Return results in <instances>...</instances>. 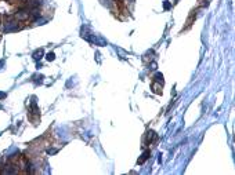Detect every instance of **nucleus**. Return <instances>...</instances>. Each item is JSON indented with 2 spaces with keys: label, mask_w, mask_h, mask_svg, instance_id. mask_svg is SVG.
Masks as SVG:
<instances>
[{
  "label": "nucleus",
  "mask_w": 235,
  "mask_h": 175,
  "mask_svg": "<svg viewBox=\"0 0 235 175\" xmlns=\"http://www.w3.org/2000/svg\"><path fill=\"white\" fill-rule=\"evenodd\" d=\"M19 26L17 25V22L12 21V17H7L6 18V24H4V32H14V30H18Z\"/></svg>",
  "instance_id": "1"
},
{
  "label": "nucleus",
  "mask_w": 235,
  "mask_h": 175,
  "mask_svg": "<svg viewBox=\"0 0 235 175\" xmlns=\"http://www.w3.org/2000/svg\"><path fill=\"white\" fill-rule=\"evenodd\" d=\"M14 18L17 21H26L28 18H29V11L28 10H19L14 14Z\"/></svg>",
  "instance_id": "2"
},
{
  "label": "nucleus",
  "mask_w": 235,
  "mask_h": 175,
  "mask_svg": "<svg viewBox=\"0 0 235 175\" xmlns=\"http://www.w3.org/2000/svg\"><path fill=\"white\" fill-rule=\"evenodd\" d=\"M26 3L30 9H39V6H42V0H28Z\"/></svg>",
  "instance_id": "3"
},
{
  "label": "nucleus",
  "mask_w": 235,
  "mask_h": 175,
  "mask_svg": "<svg viewBox=\"0 0 235 175\" xmlns=\"http://www.w3.org/2000/svg\"><path fill=\"white\" fill-rule=\"evenodd\" d=\"M2 172H3V174H15V172H17V167H14V166H7V168H4Z\"/></svg>",
  "instance_id": "4"
},
{
  "label": "nucleus",
  "mask_w": 235,
  "mask_h": 175,
  "mask_svg": "<svg viewBox=\"0 0 235 175\" xmlns=\"http://www.w3.org/2000/svg\"><path fill=\"white\" fill-rule=\"evenodd\" d=\"M29 17H32V19H37V18H40L39 9H32V11L29 12Z\"/></svg>",
  "instance_id": "5"
},
{
  "label": "nucleus",
  "mask_w": 235,
  "mask_h": 175,
  "mask_svg": "<svg viewBox=\"0 0 235 175\" xmlns=\"http://www.w3.org/2000/svg\"><path fill=\"white\" fill-rule=\"evenodd\" d=\"M149 156H151L149 150H145L144 153H142V156H141V157L139 159V164H144V163H145V160H147V159L149 157Z\"/></svg>",
  "instance_id": "6"
},
{
  "label": "nucleus",
  "mask_w": 235,
  "mask_h": 175,
  "mask_svg": "<svg viewBox=\"0 0 235 175\" xmlns=\"http://www.w3.org/2000/svg\"><path fill=\"white\" fill-rule=\"evenodd\" d=\"M42 55H43V50H37L36 53L33 54V58H35V60H40Z\"/></svg>",
  "instance_id": "7"
},
{
  "label": "nucleus",
  "mask_w": 235,
  "mask_h": 175,
  "mask_svg": "<svg viewBox=\"0 0 235 175\" xmlns=\"http://www.w3.org/2000/svg\"><path fill=\"white\" fill-rule=\"evenodd\" d=\"M154 138H155V132H154V131H149V132H148V135H147V139L151 142Z\"/></svg>",
  "instance_id": "8"
},
{
  "label": "nucleus",
  "mask_w": 235,
  "mask_h": 175,
  "mask_svg": "<svg viewBox=\"0 0 235 175\" xmlns=\"http://www.w3.org/2000/svg\"><path fill=\"white\" fill-rule=\"evenodd\" d=\"M46 58H47V61H54V58H55L54 53H48L47 55H46Z\"/></svg>",
  "instance_id": "9"
},
{
  "label": "nucleus",
  "mask_w": 235,
  "mask_h": 175,
  "mask_svg": "<svg viewBox=\"0 0 235 175\" xmlns=\"http://www.w3.org/2000/svg\"><path fill=\"white\" fill-rule=\"evenodd\" d=\"M162 73H156L155 74V79H156V81H162Z\"/></svg>",
  "instance_id": "10"
},
{
  "label": "nucleus",
  "mask_w": 235,
  "mask_h": 175,
  "mask_svg": "<svg viewBox=\"0 0 235 175\" xmlns=\"http://www.w3.org/2000/svg\"><path fill=\"white\" fill-rule=\"evenodd\" d=\"M6 98V92H0V99Z\"/></svg>",
  "instance_id": "11"
},
{
  "label": "nucleus",
  "mask_w": 235,
  "mask_h": 175,
  "mask_svg": "<svg viewBox=\"0 0 235 175\" xmlns=\"http://www.w3.org/2000/svg\"><path fill=\"white\" fill-rule=\"evenodd\" d=\"M3 63H4V61H0V69H2V66H3Z\"/></svg>",
  "instance_id": "12"
},
{
  "label": "nucleus",
  "mask_w": 235,
  "mask_h": 175,
  "mask_svg": "<svg viewBox=\"0 0 235 175\" xmlns=\"http://www.w3.org/2000/svg\"><path fill=\"white\" fill-rule=\"evenodd\" d=\"M21 2H28V0H21Z\"/></svg>",
  "instance_id": "13"
}]
</instances>
